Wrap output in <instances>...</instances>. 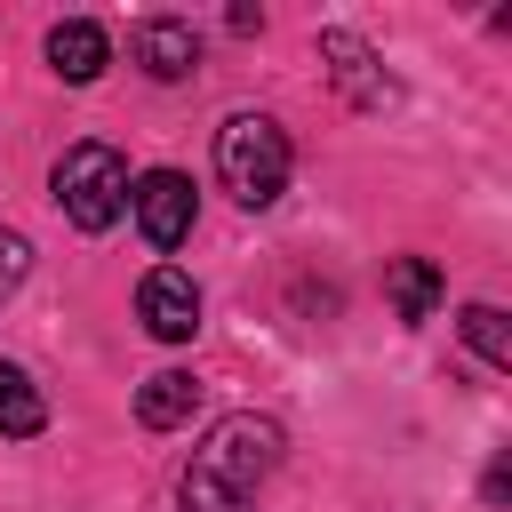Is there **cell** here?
I'll use <instances>...</instances> for the list:
<instances>
[{"instance_id":"obj_3","label":"cell","mask_w":512,"mask_h":512,"mask_svg":"<svg viewBox=\"0 0 512 512\" xmlns=\"http://www.w3.org/2000/svg\"><path fill=\"white\" fill-rule=\"evenodd\" d=\"M56 208L80 224V232H112L120 224V208H128V160L112 152V144H64V160H56Z\"/></svg>"},{"instance_id":"obj_9","label":"cell","mask_w":512,"mask_h":512,"mask_svg":"<svg viewBox=\"0 0 512 512\" xmlns=\"http://www.w3.org/2000/svg\"><path fill=\"white\" fill-rule=\"evenodd\" d=\"M48 64L80 88V80H96L104 64H112V40H104V24H88V16H64L56 32H48Z\"/></svg>"},{"instance_id":"obj_13","label":"cell","mask_w":512,"mask_h":512,"mask_svg":"<svg viewBox=\"0 0 512 512\" xmlns=\"http://www.w3.org/2000/svg\"><path fill=\"white\" fill-rule=\"evenodd\" d=\"M184 512H256V504H248V496H224V488H208V480L184 472Z\"/></svg>"},{"instance_id":"obj_12","label":"cell","mask_w":512,"mask_h":512,"mask_svg":"<svg viewBox=\"0 0 512 512\" xmlns=\"http://www.w3.org/2000/svg\"><path fill=\"white\" fill-rule=\"evenodd\" d=\"M464 344L488 360V368H512V328L496 304H464Z\"/></svg>"},{"instance_id":"obj_10","label":"cell","mask_w":512,"mask_h":512,"mask_svg":"<svg viewBox=\"0 0 512 512\" xmlns=\"http://www.w3.org/2000/svg\"><path fill=\"white\" fill-rule=\"evenodd\" d=\"M384 296H392L400 320H432V304H440V264H424V256H392V264H384Z\"/></svg>"},{"instance_id":"obj_6","label":"cell","mask_w":512,"mask_h":512,"mask_svg":"<svg viewBox=\"0 0 512 512\" xmlns=\"http://www.w3.org/2000/svg\"><path fill=\"white\" fill-rule=\"evenodd\" d=\"M128 48H136V64H144L152 80H184V72L200 64V32H192L184 16H144V24L128 32Z\"/></svg>"},{"instance_id":"obj_5","label":"cell","mask_w":512,"mask_h":512,"mask_svg":"<svg viewBox=\"0 0 512 512\" xmlns=\"http://www.w3.org/2000/svg\"><path fill=\"white\" fill-rule=\"evenodd\" d=\"M136 320H144L160 344H184V336L200 328V288H192V272L152 264V272H144V288H136Z\"/></svg>"},{"instance_id":"obj_8","label":"cell","mask_w":512,"mask_h":512,"mask_svg":"<svg viewBox=\"0 0 512 512\" xmlns=\"http://www.w3.org/2000/svg\"><path fill=\"white\" fill-rule=\"evenodd\" d=\"M136 416H144L152 432L192 424V416H200V376H192V368H160V376H144V384H136Z\"/></svg>"},{"instance_id":"obj_14","label":"cell","mask_w":512,"mask_h":512,"mask_svg":"<svg viewBox=\"0 0 512 512\" xmlns=\"http://www.w3.org/2000/svg\"><path fill=\"white\" fill-rule=\"evenodd\" d=\"M24 272H32V240L24 232H0V296H16Z\"/></svg>"},{"instance_id":"obj_11","label":"cell","mask_w":512,"mask_h":512,"mask_svg":"<svg viewBox=\"0 0 512 512\" xmlns=\"http://www.w3.org/2000/svg\"><path fill=\"white\" fill-rule=\"evenodd\" d=\"M48 424V400H40V384L16 368V360H0V432L8 440H32Z\"/></svg>"},{"instance_id":"obj_4","label":"cell","mask_w":512,"mask_h":512,"mask_svg":"<svg viewBox=\"0 0 512 512\" xmlns=\"http://www.w3.org/2000/svg\"><path fill=\"white\" fill-rule=\"evenodd\" d=\"M128 208H136V224H144V240H152L160 256L184 248V232H192V184H184L176 168L136 176V184H128Z\"/></svg>"},{"instance_id":"obj_2","label":"cell","mask_w":512,"mask_h":512,"mask_svg":"<svg viewBox=\"0 0 512 512\" xmlns=\"http://www.w3.org/2000/svg\"><path fill=\"white\" fill-rule=\"evenodd\" d=\"M280 448H288V440H280V424H272V416H248V408H240V416H216V424H208V440L192 448V480H208V488H224V496H248V504H256V480L280 464Z\"/></svg>"},{"instance_id":"obj_1","label":"cell","mask_w":512,"mask_h":512,"mask_svg":"<svg viewBox=\"0 0 512 512\" xmlns=\"http://www.w3.org/2000/svg\"><path fill=\"white\" fill-rule=\"evenodd\" d=\"M216 176H224V192H232L240 208H272V200L288 192V136H280V120L232 112V120L216 128Z\"/></svg>"},{"instance_id":"obj_7","label":"cell","mask_w":512,"mask_h":512,"mask_svg":"<svg viewBox=\"0 0 512 512\" xmlns=\"http://www.w3.org/2000/svg\"><path fill=\"white\" fill-rule=\"evenodd\" d=\"M320 64L336 72V88H344L352 104H392V80L376 72V56H368L352 32H320Z\"/></svg>"}]
</instances>
